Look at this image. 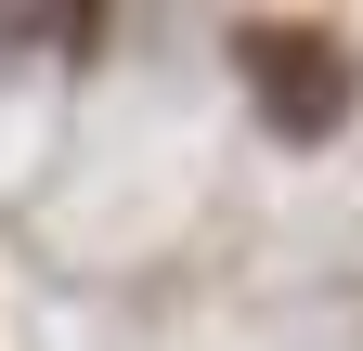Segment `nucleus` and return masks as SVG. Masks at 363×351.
<instances>
[{
  "label": "nucleus",
  "mask_w": 363,
  "mask_h": 351,
  "mask_svg": "<svg viewBox=\"0 0 363 351\" xmlns=\"http://www.w3.org/2000/svg\"><path fill=\"white\" fill-rule=\"evenodd\" d=\"M247 92H259V117L286 144H325L350 117V92H363V65H350L337 26H247Z\"/></svg>",
  "instance_id": "obj_1"
}]
</instances>
